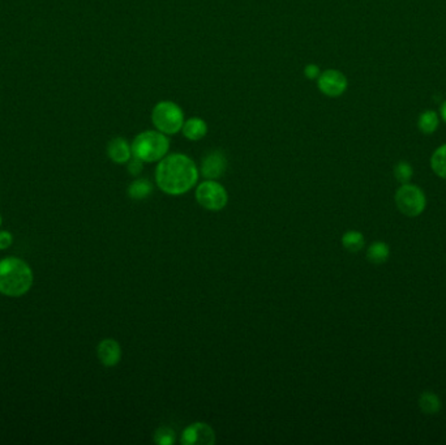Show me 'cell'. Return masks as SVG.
Listing matches in <instances>:
<instances>
[{
	"label": "cell",
	"mask_w": 446,
	"mask_h": 445,
	"mask_svg": "<svg viewBox=\"0 0 446 445\" xmlns=\"http://www.w3.org/2000/svg\"><path fill=\"white\" fill-rule=\"evenodd\" d=\"M440 114H441V118L443 121L446 123V101L441 105V109H440Z\"/></svg>",
	"instance_id": "cell-24"
},
{
	"label": "cell",
	"mask_w": 446,
	"mask_h": 445,
	"mask_svg": "<svg viewBox=\"0 0 446 445\" xmlns=\"http://www.w3.org/2000/svg\"><path fill=\"white\" fill-rule=\"evenodd\" d=\"M342 245L343 247L346 248L348 252H359L364 247L365 245V240H364V236L359 231H347L342 236Z\"/></svg>",
	"instance_id": "cell-17"
},
{
	"label": "cell",
	"mask_w": 446,
	"mask_h": 445,
	"mask_svg": "<svg viewBox=\"0 0 446 445\" xmlns=\"http://www.w3.org/2000/svg\"><path fill=\"white\" fill-rule=\"evenodd\" d=\"M1 223H3V218H1V214H0V226H1Z\"/></svg>",
	"instance_id": "cell-25"
},
{
	"label": "cell",
	"mask_w": 446,
	"mask_h": 445,
	"mask_svg": "<svg viewBox=\"0 0 446 445\" xmlns=\"http://www.w3.org/2000/svg\"><path fill=\"white\" fill-rule=\"evenodd\" d=\"M107 156L112 162L123 165L132 158V148L123 137H115L107 145Z\"/></svg>",
	"instance_id": "cell-11"
},
{
	"label": "cell",
	"mask_w": 446,
	"mask_h": 445,
	"mask_svg": "<svg viewBox=\"0 0 446 445\" xmlns=\"http://www.w3.org/2000/svg\"><path fill=\"white\" fill-rule=\"evenodd\" d=\"M182 134L189 141H200L208 134V124L201 118H191L184 121Z\"/></svg>",
	"instance_id": "cell-12"
},
{
	"label": "cell",
	"mask_w": 446,
	"mask_h": 445,
	"mask_svg": "<svg viewBox=\"0 0 446 445\" xmlns=\"http://www.w3.org/2000/svg\"><path fill=\"white\" fill-rule=\"evenodd\" d=\"M127 165H128V173L134 176L138 175L144 169V162L138 160L135 156H132V158L127 162Z\"/></svg>",
	"instance_id": "cell-21"
},
{
	"label": "cell",
	"mask_w": 446,
	"mask_h": 445,
	"mask_svg": "<svg viewBox=\"0 0 446 445\" xmlns=\"http://www.w3.org/2000/svg\"><path fill=\"white\" fill-rule=\"evenodd\" d=\"M390 256V248L384 242H376L367 251V259L372 264H384Z\"/></svg>",
	"instance_id": "cell-13"
},
{
	"label": "cell",
	"mask_w": 446,
	"mask_h": 445,
	"mask_svg": "<svg viewBox=\"0 0 446 445\" xmlns=\"http://www.w3.org/2000/svg\"><path fill=\"white\" fill-rule=\"evenodd\" d=\"M184 112L179 105L171 101L158 102L151 110V122L157 131L170 136L182 131Z\"/></svg>",
	"instance_id": "cell-4"
},
{
	"label": "cell",
	"mask_w": 446,
	"mask_h": 445,
	"mask_svg": "<svg viewBox=\"0 0 446 445\" xmlns=\"http://www.w3.org/2000/svg\"><path fill=\"white\" fill-rule=\"evenodd\" d=\"M97 357L105 367H115L122 359V347L114 338H105L97 346Z\"/></svg>",
	"instance_id": "cell-10"
},
{
	"label": "cell",
	"mask_w": 446,
	"mask_h": 445,
	"mask_svg": "<svg viewBox=\"0 0 446 445\" xmlns=\"http://www.w3.org/2000/svg\"><path fill=\"white\" fill-rule=\"evenodd\" d=\"M419 408L427 415H436L441 410V401L432 392H424L419 397Z\"/></svg>",
	"instance_id": "cell-14"
},
{
	"label": "cell",
	"mask_w": 446,
	"mask_h": 445,
	"mask_svg": "<svg viewBox=\"0 0 446 445\" xmlns=\"http://www.w3.org/2000/svg\"><path fill=\"white\" fill-rule=\"evenodd\" d=\"M425 196L419 187L402 185L396 191V204L402 214L407 217H418L425 209Z\"/></svg>",
	"instance_id": "cell-6"
},
{
	"label": "cell",
	"mask_w": 446,
	"mask_h": 445,
	"mask_svg": "<svg viewBox=\"0 0 446 445\" xmlns=\"http://www.w3.org/2000/svg\"><path fill=\"white\" fill-rule=\"evenodd\" d=\"M317 87L322 94L330 99L341 97L348 87V81L345 74L338 70H326L319 76Z\"/></svg>",
	"instance_id": "cell-7"
},
{
	"label": "cell",
	"mask_w": 446,
	"mask_h": 445,
	"mask_svg": "<svg viewBox=\"0 0 446 445\" xmlns=\"http://www.w3.org/2000/svg\"><path fill=\"white\" fill-rule=\"evenodd\" d=\"M198 169L186 154L173 153L163 157L156 169V182L164 194L179 196L196 186Z\"/></svg>",
	"instance_id": "cell-1"
},
{
	"label": "cell",
	"mask_w": 446,
	"mask_h": 445,
	"mask_svg": "<svg viewBox=\"0 0 446 445\" xmlns=\"http://www.w3.org/2000/svg\"><path fill=\"white\" fill-rule=\"evenodd\" d=\"M431 166L437 176L446 179V144L434 150L431 158Z\"/></svg>",
	"instance_id": "cell-18"
},
{
	"label": "cell",
	"mask_w": 446,
	"mask_h": 445,
	"mask_svg": "<svg viewBox=\"0 0 446 445\" xmlns=\"http://www.w3.org/2000/svg\"><path fill=\"white\" fill-rule=\"evenodd\" d=\"M227 170V158L220 150L211 152L205 156L201 163V174L205 179L209 180H217L222 175H224Z\"/></svg>",
	"instance_id": "cell-9"
},
{
	"label": "cell",
	"mask_w": 446,
	"mask_h": 445,
	"mask_svg": "<svg viewBox=\"0 0 446 445\" xmlns=\"http://www.w3.org/2000/svg\"><path fill=\"white\" fill-rule=\"evenodd\" d=\"M13 235L8 230H0V251L8 249L12 246Z\"/></svg>",
	"instance_id": "cell-22"
},
{
	"label": "cell",
	"mask_w": 446,
	"mask_h": 445,
	"mask_svg": "<svg viewBox=\"0 0 446 445\" xmlns=\"http://www.w3.org/2000/svg\"><path fill=\"white\" fill-rule=\"evenodd\" d=\"M34 284V273L25 260L8 256L0 260V294L24 297Z\"/></svg>",
	"instance_id": "cell-2"
},
{
	"label": "cell",
	"mask_w": 446,
	"mask_h": 445,
	"mask_svg": "<svg viewBox=\"0 0 446 445\" xmlns=\"http://www.w3.org/2000/svg\"><path fill=\"white\" fill-rule=\"evenodd\" d=\"M215 443V433L209 424L196 422L188 426L182 435L183 445H213Z\"/></svg>",
	"instance_id": "cell-8"
},
{
	"label": "cell",
	"mask_w": 446,
	"mask_h": 445,
	"mask_svg": "<svg viewBox=\"0 0 446 445\" xmlns=\"http://www.w3.org/2000/svg\"><path fill=\"white\" fill-rule=\"evenodd\" d=\"M175 437V431L170 427H160L154 433V442L160 445H173Z\"/></svg>",
	"instance_id": "cell-20"
},
{
	"label": "cell",
	"mask_w": 446,
	"mask_h": 445,
	"mask_svg": "<svg viewBox=\"0 0 446 445\" xmlns=\"http://www.w3.org/2000/svg\"><path fill=\"white\" fill-rule=\"evenodd\" d=\"M128 196L134 200H144L153 192V186L148 179H137L128 187Z\"/></svg>",
	"instance_id": "cell-16"
},
{
	"label": "cell",
	"mask_w": 446,
	"mask_h": 445,
	"mask_svg": "<svg viewBox=\"0 0 446 445\" xmlns=\"http://www.w3.org/2000/svg\"><path fill=\"white\" fill-rule=\"evenodd\" d=\"M412 174H414V170L409 162H398L394 166V176L401 185H407L412 178Z\"/></svg>",
	"instance_id": "cell-19"
},
{
	"label": "cell",
	"mask_w": 446,
	"mask_h": 445,
	"mask_svg": "<svg viewBox=\"0 0 446 445\" xmlns=\"http://www.w3.org/2000/svg\"><path fill=\"white\" fill-rule=\"evenodd\" d=\"M196 200L198 204L208 211H218L227 205L229 195L226 188L217 180H209L200 183L196 188Z\"/></svg>",
	"instance_id": "cell-5"
},
{
	"label": "cell",
	"mask_w": 446,
	"mask_h": 445,
	"mask_svg": "<svg viewBox=\"0 0 446 445\" xmlns=\"http://www.w3.org/2000/svg\"><path fill=\"white\" fill-rule=\"evenodd\" d=\"M438 115L437 112L432 110L421 112L419 119H418V128L421 130L424 135H432L438 128Z\"/></svg>",
	"instance_id": "cell-15"
},
{
	"label": "cell",
	"mask_w": 446,
	"mask_h": 445,
	"mask_svg": "<svg viewBox=\"0 0 446 445\" xmlns=\"http://www.w3.org/2000/svg\"><path fill=\"white\" fill-rule=\"evenodd\" d=\"M321 74L320 68L316 65V64H308L306 68H304V74L307 79L310 80H317L319 76Z\"/></svg>",
	"instance_id": "cell-23"
},
{
	"label": "cell",
	"mask_w": 446,
	"mask_h": 445,
	"mask_svg": "<svg viewBox=\"0 0 446 445\" xmlns=\"http://www.w3.org/2000/svg\"><path fill=\"white\" fill-rule=\"evenodd\" d=\"M132 156L144 163L160 162L167 156L170 149V140L167 135L160 131H144L138 134L132 144Z\"/></svg>",
	"instance_id": "cell-3"
}]
</instances>
